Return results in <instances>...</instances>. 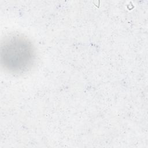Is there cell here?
Masks as SVG:
<instances>
[{
    "label": "cell",
    "instance_id": "6da1fadb",
    "mask_svg": "<svg viewBox=\"0 0 148 148\" xmlns=\"http://www.w3.org/2000/svg\"><path fill=\"white\" fill-rule=\"evenodd\" d=\"M36 58L34 46L28 39L15 34L1 43V64L9 72L21 73L30 69Z\"/></svg>",
    "mask_w": 148,
    "mask_h": 148
}]
</instances>
